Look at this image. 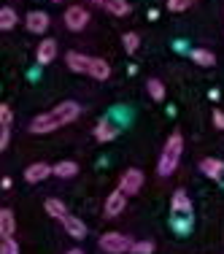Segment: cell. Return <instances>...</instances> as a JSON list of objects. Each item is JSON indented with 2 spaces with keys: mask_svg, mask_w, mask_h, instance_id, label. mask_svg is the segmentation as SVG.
Masks as SVG:
<instances>
[{
  "mask_svg": "<svg viewBox=\"0 0 224 254\" xmlns=\"http://www.w3.org/2000/svg\"><path fill=\"white\" fill-rule=\"evenodd\" d=\"M81 114V108H78V103L73 100H65V103H59L54 111L49 114H38V117L33 119V122L27 125V130L33 132V135H44V132H54V130H59V127H65L68 122H73V119Z\"/></svg>",
  "mask_w": 224,
  "mask_h": 254,
  "instance_id": "obj_1",
  "label": "cell"
},
{
  "mask_svg": "<svg viewBox=\"0 0 224 254\" xmlns=\"http://www.w3.org/2000/svg\"><path fill=\"white\" fill-rule=\"evenodd\" d=\"M103 8L108 11V14H113V16H127L132 11V5L127 3V0H106V5Z\"/></svg>",
  "mask_w": 224,
  "mask_h": 254,
  "instance_id": "obj_19",
  "label": "cell"
},
{
  "mask_svg": "<svg viewBox=\"0 0 224 254\" xmlns=\"http://www.w3.org/2000/svg\"><path fill=\"white\" fill-rule=\"evenodd\" d=\"M11 119H14V114H11V108L3 103V106H0V125H3V127H11Z\"/></svg>",
  "mask_w": 224,
  "mask_h": 254,
  "instance_id": "obj_28",
  "label": "cell"
},
{
  "mask_svg": "<svg viewBox=\"0 0 224 254\" xmlns=\"http://www.w3.org/2000/svg\"><path fill=\"white\" fill-rule=\"evenodd\" d=\"M92 3H95V5H100V8H103V5H106V0H92Z\"/></svg>",
  "mask_w": 224,
  "mask_h": 254,
  "instance_id": "obj_32",
  "label": "cell"
},
{
  "mask_svg": "<svg viewBox=\"0 0 224 254\" xmlns=\"http://www.w3.org/2000/svg\"><path fill=\"white\" fill-rule=\"evenodd\" d=\"M76 173H78V165L70 160H62V162L54 165V176H59V179H70V176H76Z\"/></svg>",
  "mask_w": 224,
  "mask_h": 254,
  "instance_id": "obj_20",
  "label": "cell"
},
{
  "mask_svg": "<svg viewBox=\"0 0 224 254\" xmlns=\"http://www.w3.org/2000/svg\"><path fill=\"white\" fill-rule=\"evenodd\" d=\"M141 187H143V173L138 171V168L124 171L122 179H119V190H122L127 197H130V195H138V192H141Z\"/></svg>",
  "mask_w": 224,
  "mask_h": 254,
  "instance_id": "obj_4",
  "label": "cell"
},
{
  "mask_svg": "<svg viewBox=\"0 0 224 254\" xmlns=\"http://www.w3.org/2000/svg\"><path fill=\"white\" fill-rule=\"evenodd\" d=\"M127 205V195L122 190H113L111 195L106 197V216H119Z\"/></svg>",
  "mask_w": 224,
  "mask_h": 254,
  "instance_id": "obj_10",
  "label": "cell"
},
{
  "mask_svg": "<svg viewBox=\"0 0 224 254\" xmlns=\"http://www.w3.org/2000/svg\"><path fill=\"white\" fill-rule=\"evenodd\" d=\"M170 225H173V230L178 235H189L192 227H195V216H192V214H173Z\"/></svg>",
  "mask_w": 224,
  "mask_h": 254,
  "instance_id": "obj_15",
  "label": "cell"
},
{
  "mask_svg": "<svg viewBox=\"0 0 224 254\" xmlns=\"http://www.w3.org/2000/svg\"><path fill=\"white\" fill-rule=\"evenodd\" d=\"M89 76L98 78V81H106V78L111 76V65H108L106 60H100V57H92V68H89Z\"/></svg>",
  "mask_w": 224,
  "mask_h": 254,
  "instance_id": "obj_17",
  "label": "cell"
},
{
  "mask_svg": "<svg viewBox=\"0 0 224 254\" xmlns=\"http://www.w3.org/2000/svg\"><path fill=\"white\" fill-rule=\"evenodd\" d=\"M14 230H16V222H14V214L8 208L0 211V235L3 238H14Z\"/></svg>",
  "mask_w": 224,
  "mask_h": 254,
  "instance_id": "obj_16",
  "label": "cell"
},
{
  "mask_svg": "<svg viewBox=\"0 0 224 254\" xmlns=\"http://www.w3.org/2000/svg\"><path fill=\"white\" fill-rule=\"evenodd\" d=\"M222 187H224V176H222Z\"/></svg>",
  "mask_w": 224,
  "mask_h": 254,
  "instance_id": "obj_34",
  "label": "cell"
},
{
  "mask_svg": "<svg viewBox=\"0 0 224 254\" xmlns=\"http://www.w3.org/2000/svg\"><path fill=\"white\" fill-rule=\"evenodd\" d=\"M146 89H149V95H151L154 100H165V84H162L160 78H149Z\"/></svg>",
  "mask_w": 224,
  "mask_h": 254,
  "instance_id": "obj_23",
  "label": "cell"
},
{
  "mask_svg": "<svg viewBox=\"0 0 224 254\" xmlns=\"http://www.w3.org/2000/svg\"><path fill=\"white\" fill-rule=\"evenodd\" d=\"M62 225H65V230H68V235L70 238H76V241H81V238H87V225H84L78 216H65L62 219Z\"/></svg>",
  "mask_w": 224,
  "mask_h": 254,
  "instance_id": "obj_13",
  "label": "cell"
},
{
  "mask_svg": "<svg viewBox=\"0 0 224 254\" xmlns=\"http://www.w3.org/2000/svg\"><path fill=\"white\" fill-rule=\"evenodd\" d=\"M200 173L214 181H222L224 176V162L216 160V157H205V160H200Z\"/></svg>",
  "mask_w": 224,
  "mask_h": 254,
  "instance_id": "obj_8",
  "label": "cell"
},
{
  "mask_svg": "<svg viewBox=\"0 0 224 254\" xmlns=\"http://www.w3.org/2000/svg\"><path fill=\"white\" fill-rule=\"evenodd\" d=\"M132 244H135V241H130L122 233H106V235H100V249L106 252V254H127V252L132 249Z\"/></svg>",
  "mask_w": 224,
  "mask_h": 254,
  "instance_id": "obj_3",
  "label": "cell"
},
{
  "mask_svg": "<svg viewBox=\"0 0 224 254\" xmlns=\"http://www.w3.org/2000/svg\"><path fill=\"white\" fill-rule=\"evenodd\" d=\"M8 143H11V127H3V130H0V149L5 152Z\"/></svg>",
  "mask_w": 224,
  "mask_h": 254,
  "instance_id": "obj_29",
  "label": "cell"
},
{
  "mask_svg": "<svg viewBox=\"0 0 224 254\" xmlns=\"http://www.w3.org/2000/svg\"><path fill=\"white\" fill-rule=\"evenodd\" d=\"M49 14L46 11H30L27 14V19H25V25H27V30L30 33H35V35H41V33H46L49 30Z\"/></svg>",
  "mask_w": 224,
  "mask_h": 254,
  "instance_id": "obj_7",
  "label": "cell"
},
{
  "mask_svg": "<svg viewBox=\"0 0 224 254\" xmlns=\"http://www.w3.org/2000/svg\"><path fill=\"white\" fill-rule=\"evenodd\" d=\"M65 25H68V30H73V33L84 30L89 25V11L84 8V5H70V8L65 11Z\"/></svg>",
  "mask_w": 224,
  "mask_h": 254,
  "instance_id": "obj_5",
  "label": "cell"
},
{
  "mask_svg": "<svg viewBox=\"0 0 224 254\" xmlns=\"http://www.w3.org/2000/svg\"><path fill=\"white\" fill-rule=\"evenodd\" d=\"M46 214L54 216V219H65L68 216V205L59 200V197H49L46 200Z\"/></svg>",
  "mask_w": 224,
  "mask_h": 254,
  "instance_id": "obj_18",
  "label": "cell"
},
{
  "mask_svg": "<svg viewBox=\"0 0 224 254\" xmlns=\"http://www.w3.org/2000/svg\"><path fill=\"white\" fill-rule=\"evenodd\" d=\"M0 27H3V30L16 27V11L14 8H8V5H3V8H0Z\"/></svg>",
  "mask_w": 224,
  "mask_h": 254,
  "instance_id": "obj_22",
  "label": "cell"
},
{
  "mask_svg": "<svg viewBox=\"0 0 224 254\" xmlns=\"http://www.w3.org/2000/svg\"><path fill=\"white\" fill-rule=\"evenodd\" d=\"M0 254H19V244H16L14 238H3V244H0Z\"/></svg>",
  "mask_w": 224,
  "mask_h": 254,
  "instance_id": "obj_27",
  "label": "cell"
},
{
  "mask_svg": "<svg viewBox=\"0 0 224 254\" xmlns=\"http://www.w3.org/2000/svg\"><path fill=\"white\" fill-rule=\"evenodd\" d=\"M181 154H184V138H181V132H173L170 138H168L165 149H162L160 154V162H157V173H160L162 179H168L170 173L178 168V160Z\"/></svg>",
  "mask_w": 224,
  "mask_h": 254,
  "instance_id": "obj_2",
  "label": "cell"
},
{
  "mask_svg": "<svg viewBox=\"0 0 224 254\" xmlns=\"http://www.w3.org/2000/svg\"><path fill=\"white\" fill-rule=\"evenodd\" d=\"M130 252L132 254H151V252H154V244H151V241H135Z\"/></svg>",
  "mask_w": 224,
  "mask_h": 254,
  "instance_id": "obj_26",
  "label": "cell"
},
{
  "mask_svg": "<svg viewBox=\"0 0 224 254\" xmlns=\"http://www.w3.org/2000/svg\"><path fill=\"white\" fill-rule=\"evenodd\" d=\"M122 44H124V52H127V54H135L138 46H141V38H138L135 33H124V35H122Z\"/></svg>",
  "mask_w": 224,
  "mask_h": 254,
  "instance_id": "obj_24",
  "label": "cell"
},
{
  "mask_svg": "<svg viewBox=\"0 0 224 254\" xmlns=\"http://www.w3.org/2000/svg\"><path fill=\"white\" fill-rule=\"evenodd\" d=\"M54 3H59V0H54Z\"/></svg>",
  "mask_w": 224,
  "mask_h": 254,
  "instance_id": "obj_35",
  "label": "cell"
},
{
  "mask_svg": "<svg viewBox=\"0 0 224 254\" xmlns=\"http://www.w3.org/2000/svg\"><path fill=\"white\" fill-rule=\"evenodd\" d=\"M195 5V0H168V8L173 11V14H181V11L192 8Z\"/></svg>",
  "mask_w": 224,
  "mask_h": 254,
  "instance_id": "obj_25",
  "label": "cell"
},
{
  "mask_svg": "<svg viewBox=\"0 0 224 254\" xmlns=\"http://www.w3.org/2000/svg\"><path fill=\"white\" fill-rule=\"evenodd\" d=\"M35 57H38V65H49L54 57H57V41H41L38 52H35Z\"/></svg>",
  "mask_w": 224,
  "mask_h": 254,
  "instance_id": "obj_14",
  "label": "cell"
},
{
  "mask_svg": "<svg viewBox=\"0 0 224 254\" xmlns=\"http://www.w3.org/2000/svg\"><path fill=\"white\" fill-rule=\"evenodd\" d=\"M119 135V127L113 125V122H108V119H100L98 127H95V138H98L100 143H108V141H113V138Z\"/></svg>",
  "mask_w": 224,
  "mask_h": 254,
  "instance_id": "obj_11",
  "label": "cell"
},
{
  "mask_svg": "<svg viewBox=\"0 0 224 254\" xmlns=\"http://www.w3.org/2000/svg\"><path fill=\"white\" fill-rule=\"evenodd\" d=\"M214 125L219 127V130H224V114L222 111H214Z\"/></svg>",
  "mask_w": 224,
  "mask_h": 254,
  "instance_id": "obj_30",
  "label": "cell"
},
{
  "mask_svg": "<svg viewBox=\"0 0 224 254\" xmlns=\"http://www.w3.org/2000/svg\"><path fill=\"white\" fill-rule=\"evenodd\" d=\"M68 254H84V252H81V249H70Z\"/></svg>",
  "mask_w": 224,
  "mask_h": 254,
  "instance_id": "obj_33",
  "label": "cell"
},
{
  "mask_svg": "<svg viewBox=\"0 0 224 254\" xmlns=\"http://www.w3.org/2000/svg\"><path fill=\"white\" fill-rule=\"evenodd\" d=\"M170 208H173V214H192V200H189V195H186L184 190H175L173 197H170Z\"/></svg>",
  "mask_w": 224,
  "mask_h": 254,
  "instance_id": "obj_12",
  "label": "cell"
},
{
  "mask_svg": "<svg viewBox=\"0 0 224 254\" xmlns=\"http://www.w3.org/2000/svg\"><path fill=\"white\" fill-rule=\"evenodd\" d=\"M0 187H3V190H11V179H8V176H3V181H0Z\"/></svg>",
  "mask_w": 224,
  "mask_h": 254,
  "instance_id": "obj_31",
  "label": "cell"
},
{
  "mask_svg": "<svg viewBox=\"0 0 224 254\" xmlns=\"http://www.w3.org/2000/svg\"><path fill=\"white\" fill-rule=\"evenodd\" d=\"M192 60H195L197 65H203V68H211V65H216L214 52H208V49H192Z\"/></svg>",
  "mask_w": 224,
  "mask_h": 254,
  "instance_id": "obj_21",
  "label": "cell"
},
{
  "mask_svg": "<svg viewBox=\"0 0 224 254\" xmlns=\"http://www.w3.org/2000/svg\"><path fill=\"white\" fill-rule=\"evenodd\" d=\"M49 173H54V165H49V162H33L25 171V181L27 184H38V181L49 179Z\"/></svg>",
  "mask_w": 224,
  "mask_h": 254,
  "instance_id": "obj_6",
  "label": "cell"
},
{
  "mask_svg": "<svg viewBox=\"0 0 224 254\" xmlns=\"http://www.w3.org/2000/svg\"><path fill=\"white\" fill-rule=\"evenodd\" d=\"M65 63H68V68L73 70V73H89V68H92V57H87V54H81V52H68Z\"/></svg>",
  "mask_w": 224,
  "mask_h": 254,
  "instance_id": "obj_9",
  "label": "cell"
}]
</instances>
